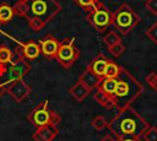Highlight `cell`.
Listing matches in <instances>:
<instances>
[{
  "label": "cell",
  "mask_w": 157,
  "mask_h": 141,
  "mask_svg": "<svg viewBox=\"0 0 157 141\" xmlns=\"http://www.w3.org/2000/svg\"><path fill=\"white\" fill-rule=\"evenodd\" d=\"M145 6L150 13L157 16V0H146Z\"/></svg>",
  "instance_id": "cell-29"
},
{
  "label": "cell",
  "mask_w": 157,
  "mask_h": 141,
  "mask_svg": "<svg viewBox=\"0 0 157 141\" xmlns=\"http://www.w3.org/2000/svg\"><path fill=\"white\" fill-rule=\"evenodd\" d=\"M25 18L33 31H40L60 11L61 5L56 0H27Z\"/></svg>",
  "instance_id": "cell-3"
},
{
  "label": "cell",
  "mask_w": 157,
  "mask_h": 141,
  "mask_svg": "<svg viewBox=\"0 0 157 141\" xmlns=\"http://www.w3.org/2000/svg\"><path fill=\"white\" fill-rule=\"evenodd\" d=\"M144 86L125 69L120 67V72L117 77V87L113 94L114 108L121 110L130 107V104L142 93Z\"/></svg>",
  "instance_id": "cell-2"
},
{
  "label": "cell",
  "mask_w": 157,
  "mask_h": 141,
  "mask_svg": "<svg viewBox=\"0 0 157 141\" xmlns=\"http://www.w3.org/2000/svg\"><path fill=\"white\" fill-rule=\"evenodd\" d=\"M5 92L12 97V99L16 102V103H21L23 99H26L31 92H32V88L29 85H27L22 78H18V80H15L12 82H10L6 87H5Z\"/></svg>",
  "instance_id": "cell-9"
},
{
  "label": "cell",
  "mask_w": 157,
  "mask_h": 141,
  "mask_svg": "<svg viewBox=\"0 0 157 141\" xmlns=\"http://www.w3.org/2000/svg\"><path fill=\"white\" fill-rule=\"evenodd\" d=\"M74 2L86 10V12H88L99 2V0H74Z\"/></svg>",
  "instance_id": "cell-23"
},
{
  "label": "cell",
  "mask_w": 157,
  "mask_h": 141,
  "mask_svg": "<svg viewBox=\"0 0 157 141\" xmlns=\"http://www.w3.org/2000/svg\"><path fill=\"white\" fill-rule=\"evenodd\" d=\"M109 63V59L107 56H104L103 54H98L90 64H88V69L94 72L97 76L99 77H104V70H105V66L107 64Z\"/></svg>",
  "instance_id": "cell-13"
},
{
  "label": "cell",
  "mask_w": 157,
  "mask_h": 141,
  "mask_svg": "<svg viewBox=\"0 0 157 141\" xmlns=\"http://www.w3.org/2000/svg\"><path fill=\"white\" fill-rule=\"evenodd\" d=\"M115 87H117V78H107V77H103L102 82L98 86V88H101L104 93H107L110 97H113Z\"/></svg>",
  "instance_id": "cell-18"
},
{
  "label": "cell",
  "mask_w": 157,
  "mask_h": 141,
  "mask_svg": "<svg viewBox=\"0 0 157 141\" xmlns=\"http://www.w3.org/2000/svg\"><path fill=\"white\" fill-rule=\"evenodd\" d=\"M146 36L148 37V39L151 42H153L155 44H157V22L153 23L152 26H150L146 29Z\"/></svg>",
  "instance_id": "cell-28"
},
{
  "label": "cell",
  "mask_w": 157,
  "mask_h": 141,
  "mask_svg": "<svg viewBox=\"0 0 157 141\" xmlns=\"http://www.w3.org/2000/svg\"><path fill=\"white\" fill-rule=\"evenodd\" d=\"M144 141H157V128L150 126L141 136Z\"/></svg>",
  "instance_id": "cell-24"
},
{
  "label": "cell",
  "mask_w": 157,
  "mask_h": 141,
  "mask_svg": "<svg viewBox=\"0 0 157 141\" xmlns=\"http://www.w3.org/2000/svg\"><path fill=\"white\" fill-rule=\"evenodd\" d=\"M12 7H13V11H15L16 15H18V16H23V17H25L26 11H27V4H26V1L18 0Z\"/></svg>",
  "instance_id": "cell-26"
},
{
  "label": "cell",
  "mask_w": 157,
  "mask_h": 141,
  "mask_svg": "<svg viewBox=\"0 0 157 141\" xmlns=\"http://www.w3.org/2000/svg\"><path fill=\"white\" fill-rule=\"evenodd\" d=\"M90 25L98 32H104L113 25V12H110L101 1L87 12L86 16Z\"/></svg>",
  "instance_id": "cell-7"
},
{
  "label": "cell",
  "mask_w": 157,
  "mask_h": 141,
  "mask_svg": "<svg viewBox=\"0 0 157 141\" xmlns=\"http://www.w3.org/2000/svg\"><path fill=\"white\" fill-rule=\"evenodd\" d=\"M80 50L75 47V37L65 38L60 42L55 60L65 69H70L78 59Z\"/></svg>",
  "instance_id": "cell-8"
},
{
  "label": "cell",
  "mask_w": 157,
  "mask_h": 141,
  "mask_svg": "<svg viewBox=\"0 0 157 141\" xmlns=\"http://www.w3.org/2000/svg\"><path fill=\"white\" fill-rule=\"evenodd\" d=\"M120 67L121 66H119L114 61L109 60V63L107 64L105 70H104V77H107V78H117L119 72H120Z\"/></svg>",
  "instance_id": "cell-19"
},
{
  "label": "cell",
  "mask_w": 157,
  "mask_h": 141,
  "mask_svg": "<svg viewBox=\"0 0 157 141\" xmlns=\"http://www.w3.org/2000/svg\"><path fill=\"white\" fill-rule=\"evenodd\" d=\"M31 71V65L27 59L21 56L20 54H13L12 60L9 64L0 65V78H2L1 83L7 86L10 82L23 78Z\"/></svg>",
  "instance_id": "cell-4"
},
{
  "label": "cell",
  "mask_w": 157,
  "mask_h": 141,
  "mask_svg": "<svg viewBox=\"0 0 157 141\" xmlns=\"http://www.w3.org/2000/svg\"><path fill=\"white\" fill-rule=\"evenodd\" d=\"M107 126L117 140L141 137L150 128L148 123L131 107L119 110Z\"/></svg>",
  "instance_id": "cell-1"
},
{
  "label": "cell",
  "mask_w": 157,
  "mask_h": 141,
  "mask_svg": "<svg viewBox=\"0 0 157 141\" xmlns=\"http://www.w3.org/2000/svg\"><path fill=\"white\" fill-rule=\"evenodd\" d=\"M16 53L20 54L21 56H23L27 60H33L37 59L40 54V48L39 44L36 42H26V43H20V47H17Z\"/></svg>",
  "instance_id": "cell-11"
},
{
  "label": "cell",
  "mask_w": 157,
  "mask_h": 141,
  "mask_svg": "<svg viewBox=\"0 0 157 141\" xmlns=\"http://www.w3.org/2000/svg\"><path fill=\"white\" fill-rule=\"evenodd\" d=\"M108 50H109V53H110L114 58H119V56L125 51V45L120 42V43H118V44H114V45L109 47Z\"/></svg>",
  "instance_id": "cell-25"
},
{
  "label": "cell",
  "mask_w": 157,
  "mask_h": 141,
  "mask_svg": "<svg viewBox=\"0 0 157 141\" xmlns=\"http://www.w3.org/2000/svg\"><path fill=\"white\" fill-rule=\"evenodd\" d=\"M22 1H27V0H22Z\"/></svg>",
  "instance_id": "cell-33"
},
{
  "label": "cell",
  "mask_w": 157,
  "mask_h": 141,
  "mask_svg": "<svg viewBox=\"0 0 157 141\" xmlns=\"http://www.w3.org/2000/svg\"><path fill=\"white\" fill-rule=\"evenodd\" d=\"M91 125H92V128H93L94 130H97V131H102L104 128H107L108 121L105 120V118H104L103 115H97V116L93 118Z\"/></svg>",
  "instance_id": "cell-22"
},
{
  "label": "cell",
  "mask_w": 157,
  "mask_h": 141,
  "mask_svg": "<svg viewBox=\"0 0 157 141\" xmlns=\"http://www.w3.org/2000/svg\"><path fill=\"white\" fill-rule=\"evenodd\" d=\"M145 81L147 82V85H148L155 92H157V72H155V71L150 72V74L145 77Z\"/></svg>",
  "instance_id": "cell-27"
},
{
  "label": "cell",
  "mask_w": 157,
  "mask_h": 141,
  "mask_svg": "<svg viewBox=\"0 0 157 141\" xmlns=\"http://www.w3.org/2000/svg\"><path fill=\"white\" fill-rule=\"evenodd\" d=\"M139 15L128 4L120 5L118 10L113 12V26L115 27V31L123 36L129 34L139 25Z\"/></svg>",
  "instance_id": "cell-5"
},
{
  "label": "cell",
  "mask_w": 157,
  "mask_h": 141,
  "mask_svg": "<svg viewBox=\"0 0 157 141\" xmlns=\"http://www.w3.org/2000/svg\"><path fill=\"white\" fill-rule=\"evenodd\" d=\"M27 119L29 120V123H32L34 126L39 128V126H44V125H53V126H58L61 121V116L55 113L54 110H52L49 108L48 101L44 99L43 102H40L28 115Z\"/></svg>",
  "instance_id": "cell-6"
},
{
  "label": "cell",
  "mask_w": 157,
  "mask_h": 141,
  "mask_svg": "<svg viewBox=\"0 0 157 141\" xmlns=\"http://www.w3.org/2000/svg\"><path fill=\"white\" fill-rule=\"evenodd\" d=\"M103 42H104V44L109 48V47H112V45H114V44L120 43V42H121V38H120V36H119L115 31H110V32H108V33L103 37Z\"/></svg>",
  "instance_id": "cell-21"
},
{
  "label": "cell",
  "mask_w": 157,
  "mask_h": 141,
  "mask_svg": "<svg viewBox=\"0 0 157 141\" xmlns=\"http://www.w3.org/2000/svg\"><path fill=\"white\" fill-rule=\"evenodd\" d=\"M13 58V53L10 50V48L5 44L0 45V65L9 64Z\"/></svg>",
  "instance_id": "cell-20"
},
{
  "label": "cell",
  "mask_w": 157,
  "mask_h": 141,
  "mask_svg": "<svg viewBox=\"0 0 157 141\" xmlns=\"http://www.w3.org/2000/svg\"><path fill=\"white\" fill-rule=\"evenodd\" d=\"M90 92H91V90L87 87V86H85L80 80H77L70 88H69V93L75 98V101H77V102H82L88 94H90Z\"/></svg>",
  "instance_id": "cell-15"
},
{
  "label": "cell",
  "mask_w": 157,
  "mask_h": 141,
  "mask_svg": "<svg viewBox=\"0 0 157 141\" xmlns=\"http://www.w3.org/2000/svg\"><path fill=\"white\" fill-rule=\"evenodd\" d=\"M93 98H94V101L98 103V104H101L102 107H104V108H107V109H112V108H114V101H113V98L110 97V96H108L107 93H104L101 88H96V91H94V94H93Z\"/></svg>",
  "instance_id": "cell-16"
},
{
  "label": "cell",
  "mask_w": 157,
  "mask_h": 141,
  "mask_svg": "<svg viewBox=\"0 0 157 141\" xmlns=\"http://www.w3.org/2000/svg\"><path fill=\"white\" fill-rule=\"evenodd\" d=\"M13 15H15V11H13V7L11 5H9L7 2L0 4V21H1V25L9 23L12 20Z\"/></svg>",
  "instance_id": "cell-17"
},
{
  "label": "cell",
  "mask_w": 157,
  "mask_h": 141,
  "mask_svg": "<svg viewBox=\"0 0 157 141\" xmlns=\"http://www.w3.org/2000/svg\"><path fill=\"white\" fill-rule=\"evenodd\" d=\"M5 87H6V86H5L4 83H1V82H0V98H1V97H2V94L5 93Z\"/></svg>",
  "instance_id": "cell-32"
},
{
  "label": "cell",
  "mask_w": 157,
  "mask_h": 141,
  "mask_svg": "<svg viewBox=\"0 0 157 141\" xmlns=\"http://www.w3.org/2000/svg\"><path fill=\"white\" fill-rule=\"evenodd\" d=\"M118 141H144L142 137H132V139H123V140H118Z\"/></svg>",
  "instance_id": "cell-31"
},
{
  "label": "cell",
  "mask_w": 157,
  "mask_h": 141,
  "mask_svg": "<svg viewBox=\"0 0 157 141\" xmlns=\"http://www.w3.org/2000/svg\"><path fill=\"white\" fill-rule=\"evenodd\" d=\"M58 134H59L58 126L44 125V126L37 128V130L33 132L32 137L34 141H53Z\"/></svg>",
  "instance_id": "cell-12"
},
{
  "label": "cell",
  "mask_w": 157,
  "mask_h": 141,
  "mask_svg": "<svg viewBox=\"0 0 157 141\" xmlns=\"http://www.w3.org/2000/svg\"><path fill=\"white\" fill-rule=\"evenodd\" d=\"M101 141H118L114 136H112V135H105Z\"/></svg>",
  "instance_id": "cell-30"
},
{
  "label": "cell",
  "mask_w": 157,
  "mask_h": 141,
  "mask_svg": "<svg viewBox=\"0 0 157 141\" xmlns=\"http://www.w3.org/2000/svg\"><path fill=\"white\" fill-rule=\"evenodd\" d=\"M0 25H1V21H0Z\"/></svg>",
  "instance_id": "cell-34"
},
{
  "label": "cell",
  "mask_w": 157,
  "mask_h": 141,
  "mask_svg": "<svg viewBox=\"0 0 157 141\" xmlns=\"http://www.w3.org/2000/svg\"><path fill=\"white\" fill-rule=\"evenodd\" d=\"M78 80H80L85 86H87V87L92 91V90H94V88H97V87L99 86V83L102 82L103 77L97 76L94 72H92V71L87 67V69H86V70L80 75Z\"/></svg>",
  "instance_id": "cell-14"
},
{
  "label": "cell",
  "mask_w": 157,
  "mask_h": 141,
  "mask_svg": "<svg viewBox=\"0 0 157 141\" xmlns=\"http://www.w3.org/2000/svg\"><path fill=\"white\" fill-rule=\"evenodd\" d=\"M38 44H39V48H40V53L45 56V58H48V59H55V56H56V53H58V49H59V44H60V42L55 38V37H53V36H45L44 38H42L39 42H38Z\"/></svg>",
  "instance_id": "cell-10"
}]
</instances>
